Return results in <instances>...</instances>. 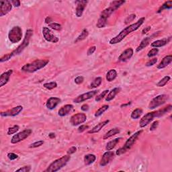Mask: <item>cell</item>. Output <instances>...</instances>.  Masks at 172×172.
<instances>
[{
	"label": "cell",
	"mask_w": 172,
	"mask_h": 172,
	"mask_svg": "<svg viewBox=\"0 0 172 172\" xmlns=\"http://www.w3.org/2000/svg\"><path fill=\"white\" fill-rule=\"evenodd\" d=\"M145 18H141L139 19L134 24H132L129 25V26H127L122 30V31L118 34L117 36L114 37L110 41V45H116L121 42L122 40H124L127 35H129V34H131V32H133L136 31V30H138L139 28L141 26V25L143 24L145 22Z\"/></svg>",
	"instance_id": "obj_1"
},
{
	"label": "cell",
	"mask_w": 172,
	"mask_h": 172,
	"mask_svg": "<svg viewBox=\"0 0 172 172\" xmlns=\"http://www.w3.org/2000/svg\"><path fill=\"white\" fill-rule=\"evenodd\" d=\"M32 34H33V31H32V30H31V29L27 30L26 32V34H25V37H24V40H23V42L22 43V44H20V45L18 46L17 48H16V49L12 51L11 53H8V54L3 56V57H2L1 59H0V62L3 63V62H5L7 61H9V60H10L11 57H15V56L18 55H20V53H22V51L24 50L28 46L29 43H30V40H31V36H32Z\"/></svg>",
	"instance_id": "obj_2"
},
{
	"label": "cell",
	"mask_w": 172,
	"mask_h": 172,
	"mask_svg": "<svg viewBox=\"0 0 172 172\" xmlns=\"http://www.w3.org/2000/svg\"><path fill=\"white\" fill-rule=\"evenodd\" d=\"M49 61L47 59H37L36 61L24 65L21 70L27 73H34L38 70L43 69L47 65Z\"/></svg>",
	"instance_id": "obj_3"
},
{
	"label": "cell",
	"mask_w": 172,
	"mask_h": 172,
	"mask_svg": "<svg viewBox=\"0 0 172 172\" xmlns=\"http://www.w3.org/2000/svg\"><path fill=\"white\" fill-rule=\"evenodd\" d=\"M71 159L70 155H67L62 157L59 158L55 161H53L52 163L50 164V166L47 167V169H45V171L46 172H56L61 169L62 167H65L69 162Z\"/></svg>",
	"instance_id": "obj_4"
},
{
	"label": "cell",
	"mask_w": 172,
	"mask_h": 172,
	"mask_svg": "<svg viewBox=\"0 0 172 172\" xmlns=\"http://www.w3.org/2000/svg\"><path fill=\"white\" fill-rule=\"evenodd\" d=\"M142 132L143 131L141 130V131H139L136 132L135 133L132 134V135L127 139V141H126V143H125L124 147H122L121 148H120L119 149H118L117 151V152H116V154L117 155H120L123 154V153H126L128 150H129L130 149H131L132 145H134V143H135L136 139H138V137L140 136V134L142 133Z\"/></svg>",
	"instance_id": "obj_5"
},
{
	"label": "cell",
	"mask_w": 172,
	"mask_h": 172,
	"mask_svg": "<svg viewBox=\"0 0 172 172\" xmlns=\"http://www.w3.org/2000/svg\"><path fill=\"white\" fill-rule=\"evenodd\" d=\"M117 10V9L114 8V7L110 6L109 8L102 11L100 14V17L98 20H97L96 27L98 28H104L105 26L107 23V19L110 17L112 14L114 12Z\"/></svg>",
	"instance_id": "obj_6"
},
{
	"label": "cell",
	"mask_w": 172,
	"mask_h": 172,
	"mask_svg": "<svg viewBox=\"0 0 172 172\" xmlns=\"http://www.w3.org/2000/svg\"><path fill=\"white\" fill-rule=\"evenodd\" d=\"M22 31L20 26H14L8 33V38L11 43H18L22 40Z\"/></svg>",
	"instance_id": "obj_7"
},
{
	"label": "cell",
	"mask_w": 172,
	"mask_h": 172,
	"mask_svg": "<svg viewBox=\"0 0 172 172\" xmlns=\"http://www.w3.org/2000/svg\"><path fill=\"white\" fill-rule=\"evenodd\" d=\"M169 97L166 94H162V95H159V96H156L154 97L151 102L149 104V108L153 110V109L157 108L160 106L164 104L167 102V100H168Z\"/></svg>",
	"instance_id": "obj_8"
},
{
	"label": "cell",
	"mask_w": 172,
	"mask_h": 172,
	"mask_svg": "<svg viewBox=\"0 0 172 172\" xmlns=\"http://www.w3.org/2000/svg\"><path fill=\"white\" fill-rule=\"evenodd\" d=\"M32 134L31 129H25L22 132H20L15 135H14L11 139V143L12 144H16L20 143V141H24V139L28 138Z\"/></svg>",
	"instance_id": "obj_9"
},
{
	"label": "cell",
	"mask_w": 172,
	"mask_h": 172,
	"mask_svg": "<svg viewBox=\"0 0 172 172\" xmlns=\"http://www.w3.org/2000/svg\"><path fill=\"white\" fill-rule=\"evenodd\" d=\"M87 120V116L84 113H77L72 116L70 118V123L73 126H77L85 122Z\"/></svg>",
	"instance_id": "obj_10"
},
{
	"label": "cell",
	"mask_w": 172,
	"mask_h": 172,
	"mask_svg": "<svg viewBox=\"0 0 172 172\" xmlns=\"http://www.w3.org/2000/svg\"><path fill=\"white\" fill-rule=\"evenodd\" d=\"M97 92H98V91H97V90H94V91H91V92H88L87 93H85V94H81L80 95V96L75 97V98L73 100V102H75V103L79 104V103H81V102L87 100L92 99L93 97L96 96V95L97 94Z\"/></svg>",
	"instance_id": "obj_11"
},
{
	"label": "cell",
	"mask_w": 172,
	"mask_h": 172,
	"mask_svg": "<svg viewBox=\"0 0 172 172\" xmlns=\"http://www.w3.org/2000/svg\"><path fill=\"white\" fill-rule=\"evenodd\" d=\"M43 34L45 40L50 43H57L59 41V38L52 34L50 30L47 27H44L43 28Z\"/></svg>",
	"instance_id": "obj_12"
},
{
	"label": "cell",
	"mask_w": 172,
	"mask_h": 172,
	"mask_svg": "<svg viewBox=\"0 0 172 172\" xmlns=\"http://www.w3.org/2000/svg\"><path fill=\"white\" fill-rule=\"evenodd\" d=\"M12 6L11 1H8V0L0 2V16L2 17L10 12L12 9Z\"/></svg>",
	"instance_id": "obj_13"
},
{
	"label": "cell",
	"mask_w": 172,
	"mask_h": 172,
	"mask_svg": "<svg viewBox=\"0 0 172 172\" xmlns=\"http://www.w3.org/2000/svg\"><path fill=\"white\" fill-rule=\"evenodd\" d=\"M156 117L155 115V112H149L144 116L141 118L140 122H139V127L141 128H143L147 126L151 122H152L153 119Z\"/></svg>",
	"instance_id": "obj_14"
},
{
	"label": "cell",
	"mask_w": 172,
	"mask_h": 172,
	"mask_svg": "<svg viewBox=\"0 0 172 172\" xmlns=\"http://www.w3.org/2000/svg\"><path fill=\"white\" fill-rule=\"evenodd\" d=\"M22 110L23 107L22 106H18L10 109V110H8L6 112H2L0 113V114H1V117H15V116L19 114Z\"/></svg>",
	"instance_id": "obj_15"
},
{
	"label": "cell",
	"mask_w": 172,
	"mask_h": 172,
	"mask_svg": "<svg viewBox=\"0 0 172 172\" xmlns=\"http://www.w3.org/2000/svg\"><path fill=\"white\" fill-rule=\"evenodd\" d=\"M114 156V153L113 151H107L106 153H104V155H102L100 165L102 167L107 166V165L110 162L111 160L113 159Z\"/></svg>",
	"instance_id": "obj_16"
},
{
	"label": "cell",
	"mask_w": 172,
	"mask_h": 172,
	"mask_svg": "<svg viewBox=\"0 0 172 172\" xmlns=\"http://www.w3.org/2000/svg\"><path fill=\"white\" fill-rule=\"evenodd\" d=\"M61 99L57 97H51L46 101V106L49 110H53L61 103Z\"/></svg>",
	"instance_id": "obj_17"
},
{
	"label": "cell",
	"mask_w": 172,
	"mask_h": 172,
	"mask_svg": "<svg viewBox=\"0 0 172 172\" xmlns=\"http://www.w3.org/2000/svg\"><path fill=\"white\" fill-rule=\"evenodd\" d=\"M134 51L132 48H128L118 57V61L120 62H125L129 60L133 55Z\"/></svg>",
	"instance_id": "obj_18"
},
{
	"label": "cell",
	"mask_w": 172,
	"mask_h": 172,
	"mask_svg": "<svg viewBox=\"0 0 172 172\" xmlns=\"http://www.w3.org/2000/svg\"><path fill=\"white\" fill-rule=\"evenodd\" d=\"M12 73V69H9L8 71L4 72V73L1 74V76H0V87H3V86L8 83L9 80H10V76Z\"/></svg>",
	"instance_id": "obj_19"
},
{
	"label": "cell",
	"mask_w": 172,
	"mask_h": 172,
	"mask_svg": "<svg viewBox=\"0 0 172 172\" xmlns=\"http://www.w3.org/2000/svg\"><path fill=\"white\" fill-rule=\"evenodd\" d=\"M76 2L77 3V6L76 8L75 14L77 17H81L83 15V11H84L87 4V1H77Z\"/></svg>",
	"instance_id": "obj_20"
},
{
	"label": "cell",
	"mask_w": 172,
	"mask_h": 172,
	"mask_svg": "<svg viewBox=\"0 0 172 172\" xmlns=\"http://www.w3.org/2000/svg\"><path fill=\"white\" fill-rule=\"evenodd\" d=\"M155 36H157V34H153L152 36H148V37H147V38H144L143 40L141 42L140 45L138 46V47L136 48V52H139V51H141V50L144 49V48H145V47H147V46L149 45L151 41L152 40V39L153 38V37H154Z\"/></svg>",
	"instance_id": "obj_21"
},
{
	"label": "cell",
	"mask_w": 172,
	"mask_h": 172,
	"mask_svg": "<svg viewBox=\"0 0 172 172\" xmlns=\"http://www.w3.org/2000/svg\"><path fill=\"white\" fill-rule=\"evenodd\" d=\"M73 105H71V104H67V105H65L64 106L61 107V108L59 109V113L58 114H59L60 117H65V116L69 114L73 110Z\"/></svg>",
	"instance_id": "obj_22"
},
{
	"label": "cell",
	"mask_w": 172,
	"mask_h": 172,
	"mask_svg": "<svg viewBox=\"0 0 172 172\" xmlns=\"http://www.w3.org/2000/svg\"><path fill=\"white\" fill-rule=\"evenodd\" d=\"M171 61H172V56L171 55L166 56V57L162 59V61L160 62V63L158 65L157 69H161L166 68L167 66H168L171 63Z\"/></svg>",
	"instance_id": "obj_23"
},
{
	"label": "cell",
	"mask_w": 172,
	"mask_h": 172,
	"mask_svg": "<svg viewBox=\"0 0 172 172\" xmlns=\"http://www.w3.org/2000/svg\"><path fill=\"white\" fill-rule=\"evenodd\" d=\"M170 41H171V37H169V38H163L162 39V40H157V41L153 42V43L151 44V46L152 47H155V48L161 47V46L166 45Z\"/></svg>",
	"instance_id": "obj_24"
},
{
	"label": "cell",
	"mask_w": 172,
	"mask_h": 172,
	"mask_svg": "<svg viewBox=\"0 0 172 172\" xmlns=\"http://www.w3.org/2000/svg\"><path fill=\"white\" fill-rule=\"evenodd\" d=\"M108 122H109V120H105V121L99 123V124H97L96 126H95L94 128H93L92 129H91L90 131H88V133H89V134L97 133V132H98L100 131L102 128H103L104 127H105Z\"/></svg>",
	"instance_id": "obj_25"
},
{
	"label": "cell",
	"mask_w": 172,
	"mask_h": 172,
	"mask_svg": "<svg viewBox=\"0 0 172 172\" xmlns=\"http://www.w3.org/2000/svg\"><path fill=\"white\" fill-rule=\"evenodd\" d=\"M120 90H121L120 87H115V88H114V89L112 90L110 92V93L108 94V96L106 97V101L110 102L111 100H112L115 97V96H117L118 93L120 92Z\"/></svg>",
	"instance_id": "obj_26"
},
{
	"label": "cell",
	"mask_w": 172,
	"mask_h": 172,
	"mask_svg": "<svg viewBox=\"0 0 172 172\" xmlns=\"http://www.w3.org/2000/svg\"><path fill=\"white\" fill-rule=\"evenodd\" d=\"M172 109V106L171 104L167 106V107H165V108L160 109L159 110L155 111V115H156V117H161L164 114H166V113L169 112H171Z\"/></svg>",
	"instance_id": "obj_27"
},
{
	"label": "cell",
	"mask_w": 172,
	"mask_h": 172,
	"mask_svg": "<svg viewBox=\"0 0 172 172\" xmlns=\"http://www.w3.org/2000/svg\"><path fill=\"white\" fill-rule=\"evenodd\" d=\"M118 133H120V129H118V128H114V129H112L104 134L103 139L104 140H106V139L110 138V137L114 136Z\"/></svg>",
	"instance_id": "obj_28"
},
{
	"label": "cell",
	"mask_w": 172,
	"mask_h": 172,
	"mask_svg": "<svg viewBox=\"0 0 172 172\" xmlns=\"http://www.w3.org/2000/svg\"><path fill=\"white\" fill-rule=\"evenodd\" d=\"M120 139H122V138H117L114 139L112 141H109L108 143H107L106 147V149L107 151H111L116 146H117V144L119 143V141H120Z\"/></svg>",
	"instance_id": "obj_29"
},
{
	"label": "cell",
	"mask_w": 172,
	"mask_h": 172,
	"mask_svg": "<svg viewBox=\"0 0 172 172\" xmlns=\"http://www.w3.org/2000/svg\"><path fill=\"white\" fill-rule=\"evenodd\" d=\"M96 159V156L94 154H87L84 157V163L86 166H90Z\"/></svg>",
	"instance_id": "obj_30"
},
{
	"label": "cell",
	"mask_w": 172,
	"mask_h": 172,
	"mask_svg": "<svg viewBox=\"0 0 172 172\" xmlns=\"http://www.w3.org/2000/svg\"><path fill=\"white\" fill-rule=\"evenodd\" d=\"M117 77V72L115 69H110L108 73H106V80L111 82L115 80Z\"/></svg>",
	"instance_id": "obj_31"
},
{
	"label": "cell",
	"mask_w": 172,
	"mask_h": 172,
	"mask_svg": "<svg viewBox=\"0 0 172 172\" xmlns=\"http://www.w3.org/2000/svg\"><path fill=\"white\" fill-rule=\"evenodd\" d=\"M88 35H89V32H88L86 28L83 29L82 32H81V34H80V36H79L77 38H76V40L75 41V43H79V42L83 41L84 39L87 38Z\"/></svg>",
	"instance_id": "obj_32"
},
{
	"label": "cell",
	"mask_w": 172,
	"mask_h": 172,
	"mask_svg": "<svg viewBox=\"0 0 172 172\" xmlns=\"http://www.w3.org/2000/svg\"><path fill=\"white\" fill-rule=\"evenodd\" d=\"M102 81V78L101 77H97L95 80L92 81L91 84L90 85V88L91 89H94V88H96L99 87L100 85H101Z\"/></svg>",
	"instance_id": "obj_33"
},
{
	"label": "cell",
	"mask_w": 172,
	"mask_h": 172,
	"mask_svg": "<svg viewBox=\"0 0 172 172\" xmlns=\"http://www.w3.org/2000/svg\"><path fill=\"white\" fill-rule=\"evenodd\" d=\"M142 114H143V110L141 108H136L132 111L131 117L132 119H138L141 117Z\"/></svg>",
	"instance_id": "obj_34"
},
{
	"label": "cell",
	"mask_w": 172,
	"mask_h": 172,
	"mask_svg": "<svg viewBox=\"0 0 172 172\" xmlns=\"http://www.w3.org/2000/svg\"><path fill=\"white\" fill-rule=\"evenodd\" d=\"M172 8V1H167L163 4V5L160 7L159 10L157 11V13L161 12L163 10H166V9H171Z\"/></svg>",
	"instance_id": "obj_35"
},
{
	"label": "cell",
	"mask_w": 172,
	"mask_h": 172,
	"mask_svg": "<svg viewBox=\"0 0 172 172\" xmlns=\"http://www.w3.org/2000/svg\"><path fill=\"white\" fill-rule=\"evenodd\" d=\"M171 80V77L169 76H165L162 80H160L159 82L157 83V87H163L166 85L167 83L169 82Z\"/></svg>",
	"instance_id": "obj_36"
},
{
	"label": "cell",
	"mask_w": 172,
	"mask_h": 172,
	"mask_svg": "<svg viewBox=\"0 0 172 172\" xmlns=\"http://www.w3.org/2000/svg\"><path fill=\"white\" fill-rule=\"evenodd\" d=\"M108 108H109L108 105L102 106L101 108H100L96 112V113H95V117H100V116H101L102 114L104 112H106L107 110H108Z\"/></svg>",
	"instance_id": "obj_37"
},
{
	"label": "cell",
	"mask_w": 172,
	"mask_h": 172,
	"mask_svg": "<svg viewBox=\"0 0 172 172\" xmlns=\"http://www.w3.org/2000/svg\"><path fill=\"white\" fill-rule=\"evenodd\" d=\"M124 3H125V1H123V0H119V1H113L111 2L110 6L112 7H114V8H115L116 9H118Z\"/></svg>",
	"instance_id": "obj_38"
},
{
	"label": "cell",
	"mask_w": 172,
	"mask_h": 172,
	"mask_svg": "<svg viewBox=\"0 0 172 172\" xmlns=\"http://www.w3.org/2000/svg\"><path fill=\"white\" fill-rule=\"evenodd\" d=\"M44 87H45L46 89L47 90H53L54 88L57 87V83L55 82V81H53V82H50V83H46L45 84L43 85Z\"/></svg>",
	"instance_id": "obj_39"
},
{
	"label": "cell",
	"mask_w": 172,
	"mask_h": 172,
	"mask_svg": "<svg viewBox=\"0 0 172 172\" xmlns=\"http://www.w3.org/2000/svg\"><path fill=\"white\" fill-rule=\"evenodd\" d=\"M19 129H20V127L18 125H14V126H13L12 127H10L8 131V135H11V134H15L16 133V132L19 131Z\"/></svg>",
	"instance_id": "obj_40"
},
{
	"label": "cell",
	"mask_w": 172,
	"mask_h": 172,
	"mask_svg": "<svg viewBox=\"0 0 172 172\" xmlns=\"http://www.w3.org/2000/svg\"><path fill=\"white\" fill-rule=\"evenodd\" d=\"M48 26L53 30H55V31H60L62 29V26L61 24H58V23L56 22H52L50 24H48Z\"/></svg>",
	"instance_id": "obj_41"
},
{
	"label": "cell",
	"mask_w": 172,
	"mask_h": 172,
	"mask_svg": "<svg viewBox=\"0 0 172 172\" xmlns=\"http://www.w3.org/2000/svg\"><path fill=\"white\" fill-rule=\"evenodd\" d=\"M109 92L108 90H104V92H102L100 94L98 95L96 97V102H100V100H102V99L104 98V97L106 96V94H108Z\"/></svg>",
	"instance_id": "obj_42"
},
{
	"label": "cell",
	"mask_w": 172,
	"mask_h": 172,
	"mask_svg": "<svg viewBox=\"0 0 172 172\" xmlns=\"http://www.w3.org/2000/svg\"><path fill=\"white\" fill-rule=\"evenodd\" d=\"M158 52H159V50H158V48H152L151 50L149 51L148 54H147V56L148 57H154V56H155L156 55H157Z\"/></svg>",
	"instance_id": "obj_43"
},
{
	"label": "cell",
	"mask_w": 172,
	"mask_h": 172,
	"mask_svg": "<svg viewBox=\"0 0 172 172\" xmlns=\"http://www.w3.org/2000/svg\"><path fill=\"white\" fill-rule=\"evenodd\" d=\"M44 144V141H38L36 142H34V143H32L31 145H30L29 147L30 148H36L38 147H41Z\"/></svg>",
	"instance_id": "obj_44"
},
{
	"label": "cell",
	"mask_w": 172,
	"mask_h": 172,
	"mask_svg": "<svg viewBox=\"0 0 172 172\" xmlns=\"http://www.w3.org/2000/svg\"><path fill=\"white\" fill-rule=\"evenodd\" d=\"M135 18H136V15L134 14H131L130 16H128V17L126 18V19H125V20H124L125 22L124 23L126 24H129L130 22H132V21H133L134 19H135Z\"/></svg>",
	"instance_id": "obj_45"
},
{
	"label": "cell",
	"mask_w": 172,
	"mask_h": 172,
	"mask_svg": "<svg viewBox=\"0 0 172 172\" xmlns=\"http://www.w3.org/2000/svg\"><path fill=\"white\" fill-rule=\"evenodd\" d=\"M31 170V167L30 166H24L21 168L18 169L16 170V171H20V172H29Z\"/></svg>",
	"instance_id": "obj_46"
},
{
	"label": "cell",
	"mask_w": 172,
	"mask_h": 172,
	"mask_svg": "<svg viewBox=\"0 0 172 172\" xmlns=\"http://www.w3.org/2000/svg\"><path fill=\"white\" fill-rule=\"evenodd\" d=\"M157 62V58H153V59H151L147 63H146V66L147 67H151L154 65Z\"/></svg>",
	"instance_id": "obj_47"
},
{
	"label": "cell",
	"mask_w": 172,
	"mask_h": 172,
	"mask_svg": "<svg viewBox=\"0 0 172 172\" xmlns=\"http://www.w3.org/2000/svg\"><path fill=\"white\" fill-rule=\"evenodd\" d=\"M8 157L9 158V159L12 161V160H15L18 158V155L15 154L14 153H9L8 154Z\"/></svg>",
	"instance_id": "obj_48"
},
{
	"label": "cell",
	"mask_w": 172,
	"mask_h": 172,
	"mask_svg": "<svg viewBox=\"0 0 172 172\" xmlns=\"http://www.w3.org/2000/svg\"><path fill=\"white\" fill-rule=\"evenodd\" d=\"M83 81H84V78L83 76H77L75 79V83L76 84H81L83 82Z\"/></svg>",
	"instance_id": "obj_49"
},
{
	"label": "cell",
	"mask_w": 172,
	"mask_h": 172,
	"mask_svg": "<svg viewBox=\"0 0 172 172\" xmlns=\"http://www.w3.org/2000/svg\"><path fill=\"white\" fill-rule=\"evenodd\" d=\"M158 126H159V121H157V120H156V121L153 122L152 123V124L151 125L150 131H155V130L158 127Z\"/></svg>",
	"instance_id": "obj_50"
},
{
	"label": "cell",
	"mask_w": 172,
	"mask_h": 172,
	"mask_svg": "<svg viewBox=\"0 0 172 172\" xmlns=\"http://www.w3.org/2000/svg\"><path fill=\"white\" fill-rule=\"evenodd\" d=\"M96 46H91V47H90L89 49H88L87 52V55L88 56L92 55L93 53H94L95 51H96Z\"/></svg>",
	"instance_id": "obj_51"
},
{
	"label": "cell",
	"mask_w": 172,
	"mask_h": 172,
	"mask_svg": "<svg viewBox=\"0 0 172 172\" xmlns=\"http://www.w3.org/2000/svg\"><path fill=\"white\" fill-rule=\"evenodd\" d=\"M89 128V126L87 125H81V126L78 128V131L79 132H82L85 131L86 129Z\"/></svg>",
	"instance_id": "obj_52"
},
{
	"label": "cell",
	"mask_w": 172,
	"mask_h": 172,
	"mask_svg": "<svg viewBox=\"0 0 172 172\" xmlns=\"http://www.w3.org/2000/svg\"><path fill=\"white\" fill-rule=\"evenodd\" d=\"M77 151V148L75 147H71L68 150H67V154L68 155H71L73 154V153H75Z\"/></svg>",
	"instance_id": "obj_53"
},
{
	"label": "cell",
	"mask_w": 172,
	"mask_h": 172,
	"mask_svg": "<svg viewBox=\"0 0 172 172\" xmlns=\"http://www.w3.org/2000/svg\"><path fill=\"white\" fill-rule=\"evenodd\" d=\"M12 5L16 7V8H18V7L20 6V1H18V0H13V1H11Z\"/></svg>",
	"instance_id": "obj_54"
},
{
	"label": "cell",
	"mask_w": 172,
	"mask_h": 172,
	"mask_svg": "<svg viewBox=\"0 0 172 172\" xmlns=\"http://www.w3.org/2000/svg\"><path fill=\"white\" fill-rule=\"evenodd\" d=\"M89 108H90L89 106H88L87 104H83V105H82V106H81V110L83 111V112L87 111L88 110H89Z\"/></svg>",
	"instance_id": "obj_55"
},
{
	"label": "cell",
	"mask_w": 172,
	"mask_h": 172,
	"mask_svg": "<svg viewBox=\"0 0 172 172\" xmlns=\"http://www.w3.org/2000/svg\"><path fill=\"white\" fill-rule=\"evenodd\" d=\"M151 30V26H147V27H145V28H144L143 31H142V34H145L146 33H147V32Z\"/></svg>",
	"instance_id": "obj_56"
},
{
	"label": "cell",
	"mask_w": 172,
	"mask_h": 172,
	"mask_svg": "<svg viewBox=\"0 0 172 172\" xmlns=\"http://www.w3.org/2000/svg\"><path fill=\"white\" fill-rule=\"evenodd\" d=\"M51 22H53V20H52V18L49 17V16H48V17H47L45 19V23H46V24H50Z\"/></svg>",
	"instance_id": "obj_57"
},
{
	"label": "cell",
	"mask_w": 172,
	"mask_h": 172,
	"mask_svg": "<svg viewBox=\"0 0 172 172\" xmlns=\"http://www.w3.org/2000/svg\"><path fill=\"white\" fill-rule=\"evenodd\" d=\"M48 136H49V138L50 139H54L55 137V133H53V132H51L49 134H48Z\"/></svg>",
	"instance_id": "obj_58"
},
{
	"label": "cell",
	"mask_w": 172,
	"mask_h": 172,
	"mask_svg": "<svg viewBox=\"0 0 172 172\" xmlns=\"http://www.w3.org/2000/svg\"><path fill=\"white\" fill-rule=\"evenodd\" d=\"M131 102H129V103L128 104H122V105H121V107L122 108V107H124V106H128V105H130V104H131Z\"/></svg>",
	"instance_id": "obj_59"
}]
</instances>
